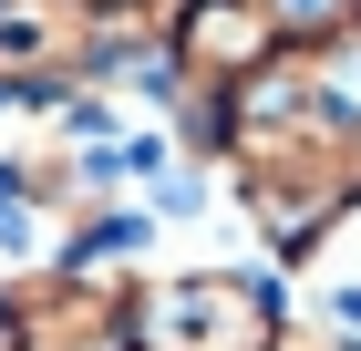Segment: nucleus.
<instances>
[{
    "instance_id": "f03ea898",
    "label": "nucleus",
    "mask_w": 361,
    "mask_h": 351,
    "mask_svg": "<svg viewBox=\"0 0 361 351\" xmlns=\"http://www.w3.org/2000/svg\"><path fill=\"white\" fill-rule=\"evenodd\" d=\"M0 331L11 351H104L124 331V299L104 269H31L0 290Z\"/></svg>"
},
{
    "instance_id": "7ed1b4c3",
    "label": "nucleus",
    "mask_w": 361,
    "mask_h": 351,
    "mask_svg": "<svg viewBox=\"0 0 361 351\" xmlns=\"http://www.w3.org/2000/svg\"><path fill=\"white\" fill-rule=\"evenodd\" d=\"M155 42H166V62H176L186 93H238L258 62H279V31H269L258 0H176Z\"/></svg>"
},
{
    "instance_id": "39448f33",
    "label": "nucleus",
    "mask_w": 361,
    "mask_h": 351,
    "mask_svg": "<svg viewBox=\"0 0 361 351\" xmlns=\"http://www.w3.org/2000/svg\"><path fill=\"white\" fill-rule=\"evenodd\" d=\"M331 321H341V331L361 341V279H341V290H331Z\"/></svg>"
},
{
    "instance_id": "20e7f679",
    "label": "nucleus",
    "mask_w": 361,
    "mask_h": 351,
    "mask_svg": "<svg viewBox=\"0 0 361 351\" xmlns=\"http://www.w3.org/2000/svg\"><path fill=\"white\" fill-rule=\"evenodd\" d=\"M279 31V52H331V42H361V0H258Z\"/></svg>"
},
{
    "instance_id": "f257e3e1",
    "label": "nucleus",
    "mask_w": 361,
    "mask_h": 351,
    "mask_svg": "<svg viewBox=\"0 0 361 351\" xmlns=\"http://www.w3.org/2000/svg\"><path fill=\"white\" fill-rule=\"evenodd\" d=\"M135 351H269L279 341V290L248 269H186L124 299Z\"/></svg>"
}]
</instances>
